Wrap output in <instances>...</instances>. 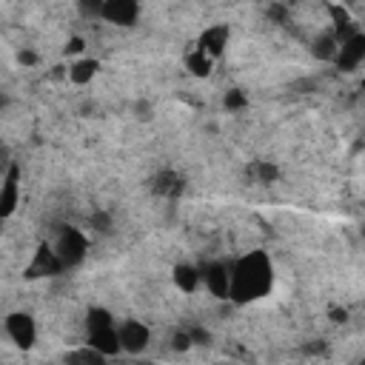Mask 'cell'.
Segmentation results:
<instances>
[{
  "mask_svg": "<svg viewBox=\"0 0 365 365\" xmlns=\"http://www.w3.org/2000/svg\"><path fill=\"white\" fill-rule=\"evenodd\" d=\"M274 288V265L262 251H248L231 262V291L234 302L262 299Z\"/></svg>",
  "mask_w": 365,
  "mask_h": 365,
  "instance_id": "6da1fadb",
  "label": "cell"
},
{
  "mask_svg": "<svg viewBox=\"0 0 365 365\" xmlns=\"http://www.w3.org/2000/svg\"><path fill=\"white\" fill-rule=\"evenodd\" d=\"M51 248H54V254L60 257L63 265H77V262H83L86 254H88V237H86L80 228H63V231L54 237Z\"/></svg>",
  "mask_w": 365,
  "mask_h": 365,
  "instance_id": "7a4b0ae2",
  "label": "cell"
},
{
  "mask_svg": "<svg viewBox=\"0 0 365 365\" xmlns=\"http://www.w3.org/2000/svg\"><path fill=\"white\" fill-rule=\"evenodd\" d=\"M6 336L17 345V348H31L34 339H37V325L29 314L17 311V314H9L6 317Z\"/></svg>",
  "mask_w": 365,
  "mask_h": 365,
  "instance_id": "3957f363",
  "label": "cell"
},
{
  "mask_svg": "<svg viewBox=\"0 0 365 365\" xmlns=\"http://www.w3.org/2000/svg\"><path fill=\"white\" fill-rule=\"evenodd\" d=\"M117 336H120V351H125V354H140V351H145L148 348V328L143 325V322H137V319H125V322H120L117 325Z\"/></svg>",
  "mask_w": 365,
  "mask_h": 365,
  "instance_id": "277c9868",
  "label": "cell"
},
{
  "mask_svg": "<svg viewBox=\"0 0 365 365\" xmlns=\"http://www.w3.org/2000/svg\"><path fill=\"white\" fill-rule=\"evenodd\" d=\"M137 14H140V0H106L100 17L114 26H131Z\"/></svg>",
  "mask_w": 365,
  "mask_h": 365,
  "instance_id": "5b68a950",
  "label": "cell"
},
{
  "mask_svg": "<svg viewBox=\"0 0 365 365\" xmlns=\"http://www.w3.org/2000/svg\"><path fill=\"white\" fill-rule=\"evenodd\" d=\"M365 60V34H351L345 40H339V51H336V63L351 71Z\"/></svg>",
  "mask_w": 365,
  "mask_h": 365,
  "instance_id": "8992f818",
  "label": "cell"
},
{
  "mask_svg": "<svg viewBox=\"0 0 365 365\" xmlns=\"http://www.w3.org/2000/svg\"><path fill=\"white\" fill-rule=\"evenodd\" d=\"M202 51H208L214 60L220 57V51L228 46V29L225 26H211V29H205V34L200 37V43H197Z\"/></svg>",
  "mask_w": 365,
  "mask_h": 365,
  "instance_id": "52a82bcc",
  "label": "cell"
},
{
  "mask_svg": "<svg viewBox=\"0 0 365 365\" xmlns=\"http://www.w3.org/2000/svg\"><path fill=\"white\" fill-rule=\"evenodd\" d=\"M0 205H3V217H11L17 208V171L9 168L3 177V191H0Z\"/></svg>",
  "mask_w": 365,
  "mask_h": 365,
  "instance_id": "ba28073f",
  "label": "cell"
},
{
  "mask_svg": "<svg viewBox=\"0 0 365 365\" xmlns=\"http://www.w3.org/2000/svg\"><path fill=\"white\" fill-rule=\"evenodd\" d=\"M174 282H177V288H182L185 294H191V291H197L202 285V271H197L194 265H177Z\"/></svg>",
  "mask_w": 365,
  "mask_h": 365,
  "instance_id": "9c48e42d",
  "label": "cell"
},
{
  "mask_svg": "<svg viewBox=\"0 0 365 365\" xmlns=\"http://www.w3.org/2000/svg\"><path fill=\"white\" fill-rule=\"evenodd\" d=\"M185 66H188V71H191V74H197V77H205V74H211L214 57L197 46L194 51H188V54H185Z\"/></svg>",
  "mask_w": 365,
  "mask_h": 365,
  "instance_id": "30bf717a",
  "label": "cell"
},
{
  "mask_svg": "<svg viewBox=\"0 0 365 365\" xmlns=\"http://www.w3.org/2000/svg\"><path fill=\"white\" fill-rule=\"evenodd\" d=\"M94 71H97V63L94 60H77L71 68H68V80L71 83H88L91 77H94Z\"/></svg>",
  "mask_w": 365,
  "mask_h": 365,
  "instance_id": "8fae6325",
  "label": "cell"
},
{
  "mask_svg": "<svg viewBox=\"0 0 365 365\" xmlns=\"http://www.w3.org/2000/svg\"><path fill=\"white\" fill-rule=\"evenodd\" d=\"M74 3H77V9H80L86 17H91V14H94V17H100V14H103V3H106V0H74Z\"/></svg>",
  "mask_w": 365,
  "mask_h": 365,
  "instance_id": "7c38bea8",
  "label": "cell"
}]
</instances>
